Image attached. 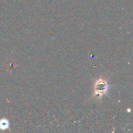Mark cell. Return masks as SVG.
Masks as SVG:
<instances>
[{"label": "cell", "mask_w": 133, "mask_h": 133, "mask_svg": "<svg viewBox=\"0 0 133 133\" xmlns=\"http://www.w3.org/2000/svg\"><path fill=\"white\" fill-rule=\"evenodd\" d=\"M109 90V85L108 83L103 79H99L97 80L94 85V97H101L104 95L107 94Z\"/></svg>", "instance_id": "6da1fadb"}, {"label": "cell", "mask_w": 133, "mask_h": 133, "mask_svg": "<svg viewBox=\"0 0 133 133\" xmlns=\"http://www.w3.org/2000/svg\"><path fill=\"white\" fill-rule=\"evenodd\" d=\"M9 127V122L7 119L2 118L0 120V129L1 130H5Z\"/></svg>", "instance_id": "7a4b0ae2"}]
</instances>
